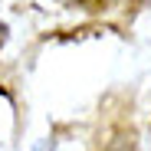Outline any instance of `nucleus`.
I'll return each mask as SVG.
<instances>
[{
    "label": "nucleus",
    "instance_id": "2",
    "mask_svg": "<svg viewBox=\"0 0 151 151\" xmlns=\"http://www.w3.org/2000/svg\"><path fill=\"white\" fill-rule=\"evenodd\" d=\"M4 40H7V27L0 23V46H4Z\"/></svg>",
    "mask_w": 151,
    "mask_h": 151
},
{
    "label": "nucleus",
    "instance_id": "1",
    "mask_svg": "<svg viewBox=\"0 0 151 151\" xmlns=\"http://www.w3.org/2000/svg\"><path fill=\"white\" fill-rule=\"evenodd\" d=\"M109 151H135V141L132 138H118L115 145H109Z\"/></svg>",
    "mask_w": 151,
    "mask_h": 151
}]
</instances>
